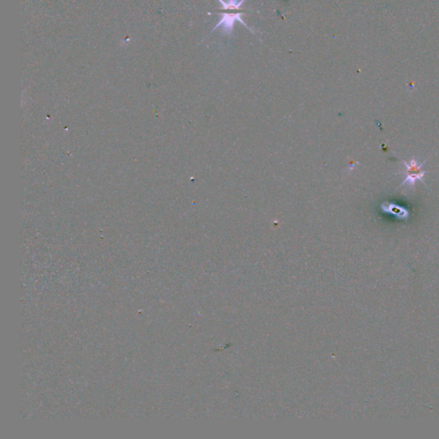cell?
<instances>
[{
    "label": "cell",
    "mask_w": 439,
    "mask_h": 439,
    "mask_svg": "<svg viewBox=\"0 0 439 439\" xmlns=\"http://www.w3.org/2000/svg\"><path fill=\"white\" fill-rule=\"evenodd\" d=\"M402 162L404 164V166H406V170L404 171L403 174H406L407 177H406V179L403 180V183L401 184L400 186H403L404 184H409L410 186H413L414 184H415V182L417 180H420V181L422 182L425 184V182L423 180V177L425 176V174H426V172L423 171L421 168L423 166L425 162L423 163L419 164L417 163V161L414 160V159H412L410 161V163L408 164L405 161H403V160H401Z\"/></svg>",
    "instance_id": "7a4b0ae2"
},
{
    "label": "cell",
    "mask_w": 439,
    "mask_h": 439,
    "mask_svg": "<svg viewBox=\"0 0 439 439\" xmlns=\"http://www.w3.org/2000/svg\"><path fill=\"white\" fill-rule=\"evenodd\" d=\"M383 207H384V211H387V212H390L392 214H396L397 216H400V217H404L406 216V211L404 208H401L399 206L394 205V204H390V203H388L387 206L383 205Z\"/></svg>",
    "instance_id": "3957f363"
},
{
    "label": "cell",
    "mask_w": 439,
    "mask_h": 439,
    "mask_svg": "<svg viewBox=\"0 0 439 439\" xmlns=\"http://www.w3.org/2000/svg\"><path fill=\"white\" fill-rule=\"evenodd\" d=\"M219 2L221 5V11H223V12H220L219 14L221 16V20L211 32H214L221 27L222 32L230 36L234 31V24L236 22H239L240 24L245 25V28H247L250 31L253 32V34H255L253 29L249 28L247 24L241 18L242 15H245V10L241 7L243 4L245 3V0H227L226 2L224 0H219Z\"/></svg>",
    "instance_id": "6da1fadb"
}]
</instances>
